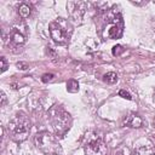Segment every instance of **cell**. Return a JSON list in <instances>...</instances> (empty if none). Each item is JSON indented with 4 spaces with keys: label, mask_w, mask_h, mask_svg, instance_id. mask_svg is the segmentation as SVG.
<instances>
[{
    "label": "cell",
    "mask_w": 155,
    "mask_h": 155,
    "mask_svg": "<svg viewBox=\"0 0 155 155\" xmlns=\"http://www.w3.org/2000/svg\"><path fill=\"white\" fill-rule=\"evenodd\" d=\"M154 102H155V92H154Z\"/></svg>",
    "instance_id": "44dd1931"
},
{
    "label": "cell",
    "mask_w": 155,
    "mask_h": 155,
    "mask_svg": "<svg viewBox=\"0 0 155 155\" xmlns=\"http://www.w3.org/2000/svg\"><path fill=\"white\" fill-rule=\"evenodd\" d=\"M103 78H104V81H105L107 84H115V82L117 81V75H116V73H114V71L107 73Z\"/></svg>",
    "instance_id": "7c38bea8"
},
{
    "label": "cell",
    "mask_w": 155,
    "mask_h": 155,
    "mask_svg": "<svg viewBox=\"0 0 155 155\" xmlns=\"http://www.w3.org/2000/svg\"><path fill=\"white\" fill-rule=\"evenodd\" d=\"M0 96H1V107H4L5 104H6V101H7V98H6V94H5V92L4 91H1V93H0Z\"/></svg>",
    "instance_id": "ac0fdd59"
},
{
    "label": "cell",
    "mask_w": 155,
    "mask_h": 155,
    "mask_svg": "<svg viewBox=\"0 0 155 155\" xmlns=\"http://www.w3.org/2000/svg\"><path fill=\"white\" fill-rule=\"evenodd\" d=\"M154 153H155V150L151 147H142L138 150V154L139 155H153Z\"/></svg>",
    "instance_id": "4fadbf2b"
},
{
    "label": "cell",
    "mask_w": 155,
    "mask_h": 155,
    "mask_svg": "<svg viewBox=\"0 0 155 155\" xmlns=\"http://www.w3.org/2000/svg\"><path fill=\"white\" fill-rule=\"evenodd\" d=\"M52 78H53V74H44L42 78H41V80H42L44 82H47V81H51Z\"/></svg>",
    "instance_id": "e0dca14e"
},
{
    "label": "cell",
    "mask_w": 155,
    "mask_h": 155,
    "mask_svg": "<svg viewBox=\"0 0 155 155\" xmlns=\"http://www.w3.org/2000/svg\"><path fill=\"white\" fill-rule=\"evenodd\" d=\"M124 51H125V48H124V46H121V45H115V46L113 47V50H111L113 56H120Z\"/></svg>",
    "instance_id": "5bb4252c"
},
{
    "label": "cell",
    "mask_w": 155,
    "mask_h": 155,
    "mask_svg": "<svg viewBox=\"0 0 155 155\" xmlns=\"http://www.w3.org/2000/svg\"><path fill=\"white\" fill-rule=\"evenodd\" d=\"M30 13H31V7H30L29 4H27V2L19 4V6H18V15H19L21 18H28L30 16Z\"/></svg>",
    "instance_id": "30bf717a"
},
{
    "label": "cell",
    "mask_w": 155,
    "mask_h": 155,
    "mask_svg": "<svg viewBox=\"0 0 155 155\" xmlns=\"http://www.w3.org/2000/svg\"><path fill=\"white\" fill-rule=\"evenodd\" d=\"M28 30L23 23L13 24L8 30V40L13 46H22L27 41Z\"/></svg>",
    "instance_id": "52a82bcc"
},
{
    "label": "cell",
    "mask_w": 155,
    "mask_h": 155,
    "mask_svg": "<svg viewBox=\"0 0 155 155\" xmlns=\"http://www.w3.org/2000/svg\"><path fill=\"white\" fill-rule=\"evenodd\" d=\"M133 5H138V6H140V5H144V4H147V1H131Z\"/></svg>",
    "instance_id": "ffe728a7"
},
{
    "label": "cell",
    "mask_w": 155,
    "mask_h": 155,
    "mask_svg": "<svg viewBox=\"0 0 155 155\" xmlns=\"http://www.w3.org/2000/svg\"><path fill=\"white\" fill-rule=\"evenodd\" d=\"M67 91L71 92V93L78 92L79 91V82L76 80H69L67 82Z\"/></svg>",
    "instance_id": "8fae6325"
},
{
    "label": "cell",
    "mask_w": 155,
    "mask_h": 155,
    "mask_svg": "<svg viewBox=\"0 0 155 155\" xmlns=\"http://www.w3.org/2000/svg\"><path fill=\"white\" fill-rule=\"evenodd\" d=\"M124 33V21L121 15L114 13L113 16H110L102 29V35L104 39H119L122 36Z\"/></svg>",
    "instance_id": "5b68a950"
},
{
    "label": "cell",
    "mask_w": 155,
    "mask_h": 155,
    "mask_svg": "<svg viewBox=\"0 0 155 155\" xmlns=\"http://www.w3.org/2000/svg\"><path fill=\"white\" fill-rule=\"evenodd\" d=\"M34 144L45 155H58L62 153V148L57 137L47 131L36 133L34 136Z\"/></svg>",
    "instance_id": "277c9868"
},
{
    "label": "cell",
    "mask_w": 155,
    "mask_h": 155,
    "mask_svg": "<svg viewBox=\"0 0 155 155\" xmlns=\"http://www.w3.org/2000/svg\"><path fill=\"white\" fill-rule=\"evenodd\" d=\"M91 5L92 4L84 2V1H68V4H67L68 13L74 22L80 24V23H82L84 18L86 16V12Z\"/></svg>",
    "instance_id": "8992f818"
},
{
    "label": "cell",
    "mask_w": 155,
    "mask_h": 155,
    "mask_svg": "<svg viewBox=\"0 0 155 155\" xmlns=\"http://www.w3.org/2000/svg\"><path fill=\"white\" fill-rule=\"evenodd\" d=\"M17 67H18V68L21 67V69H27V68H28V65H27L25 63H22V62H21V63H17Z\"/></svg>",
    "instance_id": "d6986e66"
},
{
    "label": "cell",
    "mask_w": 155,
    "mask_h": 155,
    "mask_svg": "<svg viewBox=\"0 0 155 155\" xmlns=\"http://www.w3.org/2000/svg\"><path fill=\"white\" fill-rule=\"evenodd\" d=\"M0 63H1V71L4 73V71H6V69L8 68V64H7V61H6V58L5 57H1L0 58Z\"/></svg>",
    "instance_id": "9a60e30c"
},
{
    "label": "cell",
    "mask_w": 155,
    "mask_h": 155,
    "mask_svg": "<svg viewBox=\"0 0 155 155\" xmlns=\"http://www.w3.org/2000/svg\"><path fill=\"white\" fill-rule=\"evenodd\" d=\"M51 39L57 45H67L73 34V25L68 19L57 18L48 25Z\"/></svg>",
    "instance_id": "3957f363"
},
{
    "label": "cell",
    "mask_w": 155,
    "mask_h": 155,
    "mask_svg": "<svg viewBox=\"0 0 155 155\" xmlns=\"http://www.w3.org/2000/svg\"><path fill=\"white\" fill-rule=\"evenodd\" d=\"M124 125L127 126V127H133V128H138V127H142L143 126V119L137 115V114H130L125 121H124Z\"/></svg>",
    "instance_id": "9c48e42d"
},
{
    "label": "cell",
    "mask_w": 155,
    "mask_h": 155,
    "mask_svg": "<svg viewBox=\"0 0 155 155\" xmlns=\"http://www.w3.org/2000/svg\"><path fill=\"white\" fill-rule=\"evenodd\" d=\"M154 4H155V1H154Z\"/></svg>",
    "instance_id": "cb8c5ba5"
},
{
    "label": "cell",
    "mask_w": 155,
    "mask_h": 155,
    "mask_svg": "<svg viewBox=\"0 0 155 155\" xmlns=\"http://www.w3.org/2000/svg\"><path fill=\"white\" fill-rule=\"evenodd\" d=\"M30 128H31V124H30V120L29 117L23 114V113H19L17 114L12 120H10V122L7 124V132H8V136L12 140L17 142V143H21V142H24L29 133H30Z\"/></svg>",
    "instance_id": "7a4b0ae2"
},
{
    "label": "cell",
    "mask_w": 155,
    "mask_h": 155,
    "mask_svg": "<svg viewBox=\"0 0 155 155\" xmlns=\"http://www.w3.org/2000/svg\"><path fill=\"white\" fill-rule=\"evenodd\" d=\"M153 155H155V153H154V154H153Z\"/></svg>",
    "instance_id": "603a6c76"
},
{
    "label": "cell",
    "mask_w": 155,
    "mask_h": 155,
    "mask_svg": "<svg viewBox=\"0 0 155 155\" xmlns=\"http://www.w3.org/2000/svg\"><path fill=\"white\" fill-rule=\"evenodd\" d=\"M84 150H85V155H107L108 151L107 145L99 138L90 139L85 144Z\"/></svg>",
    "instance_id": "ba28073f"
},
{
    "label": "cell",
    "mask_w": 155,
    "mask_h": 155,
    "mask_svg": "<svg viewBox=\"0 0 155 155\" xmlns=\"http://www.w3.org/2000/svg\"><path fill=\"white\" fill-rule=\"evenodd\" d=\"M48 121L54 131L56 136H64L71 125V116L70 114L61 105H53L50 108L48 113Z\"/></svg>",
    "instance_id": "6da1fadb"
},
{
    "label": "cell",
    "mask_w": 155,
    "mask_h": 155,
    "mask_svg": "<svg viewBox=\"0 0 155 155\" xmlns=\"http://www.w3.org/2000/svg\"><path fill=\"white\" fill-rule=\"evenodd\" d=\"M119 96L122 97V98H126V99H131V98H132L131 94H130L127 91H125V90H120V91H119Z\"/></svg>",
    "instance_id": "2e32d148"
},
{
    "label": "cell",
    "mask_w": 155,
    "mask_h": 155,
    "mask_svg": "<svg viewBox=\"0 0 155 155\" xmlns=\"http://www.w3.org/2000/svg\"><path fill=\"white\" fill-rule=\"evenodd\" d=\"M154 126H155V119H154Z\"/></svg>",
    "instance_id": "7402d4cb"
}]
</instances>
